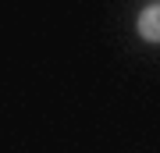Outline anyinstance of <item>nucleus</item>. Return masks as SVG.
Listing matches in <instances>:
<instances>
[{
    "label": "nucleus",
    "mask_w": 160,
    "mask_h": 153,
    "mask_svg": "<svg viewBox=\"0 0 160 153\" xmlns=\"http://www.w3.org/2000/svg\"><path fill=\"white\" fill-rule=\"evenodd\" d=\"M135 32L142 36L146 43H160V4H149L135 22Z\"/></svg>",
    "instance_id": "nucleus-1"
}]
</instances>
